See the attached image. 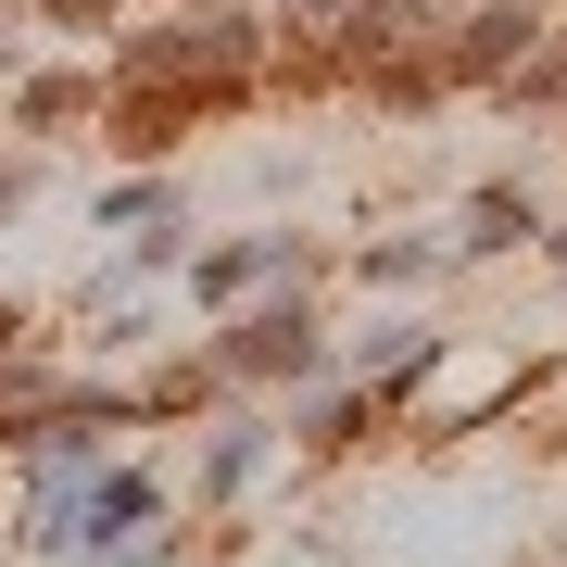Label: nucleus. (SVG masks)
Instances as JSON below:
<instances>
[{
    "instance_id": "obj_1",
    "label": "nucleus",
    "mask_w": 567,
    "mask_h": 567,
    "mask_svg": "<svg viewBox=\"0 0 567 567\" xmlns=\"http://www.w3.org/2000/svg\"><path fill=\"white\" fill-rule=\"evenodd\" d=\"M265 63V25L252 13H189V25H152V39L114 51V89H240Z\"/></svg>"
},
{
    "instance_id": "obj_2",
    "label": "nucleus",
    "mask_w": 567,
    "mask_h": 567,
    "mask_svg": "<svg viewBox=\"0 0 567 567\" xmlns=\"http://www.w3.org/2000/svg\"><path fill=\"white\" fill-rule=\"evenodd\" d=\"M316 353H328V328H316L303 290H278L265 316L215 328V379H316Z\"/></svg>"
},
{
    "instance_id": "obj_3",
    "label": "nucleus",
    "mask_w": 567,
    "mask_h": 567,
    "mask_svg": "<svg viewBox=\"0 0 567 567\" xmlns=\"http://www.w3.org/2000/svg\"><path fill=\"white\" fill-rule=\"evenodd\" d=\"M240 89H114V152H177L189 126H215Z\"/></svg>"
},
{
    "instance_id": "obj_4",
    "label": "nucleus",
    "mask_w": 567,
    "mask_h": 567,
    "mask_svg": "<svg viewBox=\"0 0 567 567\" xmlns=\"http://www.w3.org/2000/svg\"><path fill=\"white\" fill-rule=\"evenodd\" d=\"M543 39V13H529V0H480V13L454 25L442 39V76H480V89H505V63Z\"/></svg>"
},
{
    "instance_id": "obj_5",
    "label": "nucleus",
    "mask_w": 567,
    "mask_h": 567,
    "mask_svg": "<svg viewBox=\"0 0 567 567\" xmlns=\"http://www.w3.org/2000/svg\"><path fill=\"white\" fill-rule=\"evenodd\" d=\"M164 517V492H152V466H89V480H76V543H140V529Z\"/></svg>"
},
{
    "instance_id": "obj_6",
    "label": "nucleus",
    "mask_w": 567,
    "mask_h": 567,
    "mask_svg": "<svg viewBox=\"0 0 567 567\" xmlns=\"http://www.w3.org/2000/svg\"><path fill=\"white\" fill-rule=\"evenodd\" d=\"M365 429H379V404H365V391H316V404L290 416V442H303V454H353Z\"/></svg>"
},
{
    "instance_id": "obj_7",
    "label": "nucleus",
    "mask_w": 567,
    "mask_h": 567,
    "mask_svg": "<svg viewBox=\"0 0 567 567\" xmlns=\"http://www.w3.org/2000/svg\"><path fill=\"white\" fill-rule=\"evenodd\" d=\"M454 240H466V252H517V240H543V215H529V189H480Z\"/></svg>"
},
{
    "instance_id": "obj_8",
    "label": "nucleus",
    "mask_w": 567,
    "mask_h": 567,
    "mask_svg": "<svg viewBox=\"0 0 567 567\" xmlns=\"http://www.w3.org/2000/svg\"><path fill=\"white\" fill-rule=\"evenodd\" d=\"M89 102H102V76H25V89H13V126H39V140H51V126H76Z\"/></svg>"
},
{
    "instance_id": "obj_9",
    "label": "nucleus",
    "mask_w": 567,
    "mask_h": 567,
    "mask_svg": "<svg viewBox=\"0 0 567 567\" xmlns=\"http://www.w3.org/2000/svg\"><path fill=\"white\" fill-rule=\"evenodd\" d=\"M252 466H265V429H227V442L203 454V505H240V492H252Z\"/></svg>"
},
{
    "instance_id": "obj_10",
    "label": "nucleus",
    "mask_w": 567,
    "mask_h": 567,
    "mask_svg": "<svg viewBox=\"0 0 567 567\" xmlns=\"http://www.w3.org/2000/svg\"><path fill=\"white\" fill-rule=\"evenodd\" d=\"M252 278H265V252H252V240H215L203 265H189V290H203V303H240Z\"/></svg>"
},
{
    "instance_id": "obj_11",
    "label": "nucleus",
    "mask_w": 567,
    "mask_h": 567,
    "mask_svg": "<svg viewBox=\"0 0 567 567\" xmlns=\"http://www.w3.org/2000/svg\"><path fill=\"white\" fill-rule=\"evenodd\" d=\"M429 265H442L429 240H379V252H365V278H379V290H404V278H429Z\"/></svg>"
},
{
    "instance_id": "obj_12",
    "label": "nucleus",
    "mask_w": 567,
    "mask_h": 567,
    "mask_svg": "<svg viewBox=\"0 0 567 567\" xmlns=\"http://www.w3.org/2000/svg\"><path fill=\"white\" fill-rule=\"evenodd\" d=\"M39 13H51V25H76V39H89V25H114V0H39Z\"/></svg>"
},
{
    "instance_id": "obj_13",
    "label": "nucleus",
    "mask_w": 567,
    "mask_h": 567,
    "mask_svg": "<svg viewBox=\"0 0 567 567\" xmlns=\"http://www.w3.org/2000/svg\"><path fill=\"white\" fill-rule=\"evenodd\" d=\"M13 203H25V164H0V215H13Z\"/></svg>"
},
{
    "instance_id": "obj_14",
    "label": "nucleus",
    "mask_w": 567,
    "mask_h": 567,
    "mask_svg": "<svg viewBox=\"0 0 567 567\" xmlns=\"http://www.w3.org/2000/svg\"><path fill=\"white\" fill-rule=\"evenodd\" d=\"M13 341H25V316H13V303H0V353H13Z\"/></svg>"
},
{
    "instance_id": "obj_15",
    "label": "nucleus",
    "mask_w": 567,
    "mask_h": 567,
    "mask_svg": "<svg viewBox=\"0 0 567 567\" xmlns=\"http://www.w3.org/2000/svg\"><path fill=\"white\" fill-rule=\"evenodd\" d=\"M0 76H13V25H0Z\"/></svg>"
},
{
    "instance_id": "obj_16",
    "label": "nucleus",
    "mask_w": 567,
    "mask_h": 567,
    "mask_svg": "<svg viewBox=\"0 0 567 567\" xmlns=\"http://www.w3.org/2000/svg\"><path fill=\"white\" fill-rule=\"evenodd\" d=\"M555 265H567V227H555Z\"/></svg>"
}]
</instances>
